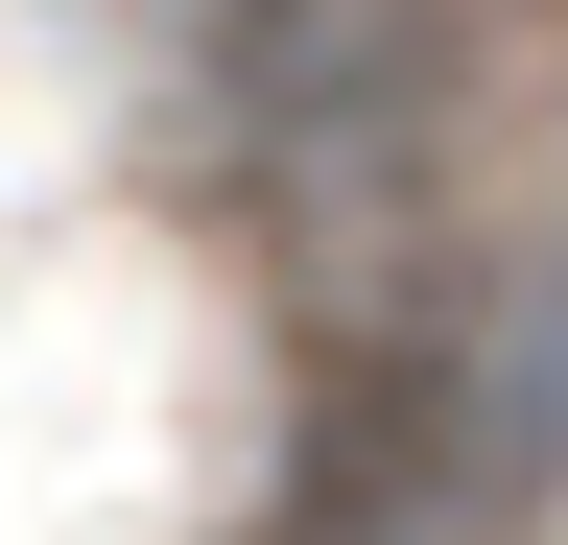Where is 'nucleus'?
Masks as SVG:
<instances>
[{"mask_svg": "<svg viewBox=\"0 0 568 545\" xmlns=\"http://www.w3.org/2000/svg\"><path fill=\"white\" fill-rule=\"evenodd\" d=\"M284 545H497V427L426 356H379L332 403V451H308V498H284Z\"/></svg>", "mask_w": 568, "mask_h": 545, "instance_id": "obj_1", "label": "nucleus"}]
</instances>
